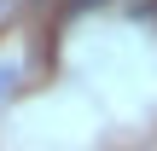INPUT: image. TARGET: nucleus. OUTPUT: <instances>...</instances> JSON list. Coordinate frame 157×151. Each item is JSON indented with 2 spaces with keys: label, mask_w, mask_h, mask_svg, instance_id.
<instances>
[{
  "label": "nucleus",
  "mask_w": 157,
  "mask_h": 151,
  "mask_svg": "<svg viewBox=\"0 0 157 151\" xmlns=\"http://www.w3.org/2000/svg\"><path fill=\"white\" fill-rule=\"evenodd\" d=\"M12 81H17V70H12V64H6V70H0V93H6V87H12Z\"/></svg>",
  "instance_id": "nucleus-1"
}]
</instances>
